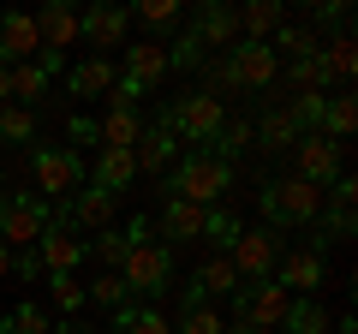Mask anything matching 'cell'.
<instances>
[{"label": "cell", "mask_w": 358, "mask_h": 334, "mask_svg": "<svg viewBox=\"0 0 358 334\" xmlns=\"http://www.w3.org/2000/svg\"><path fill=\"white\" fill-rule=\"evenodd\" d=\"M227 191H233V161H221V155H209V150H185L173 167H167V197H185V203H197V209H215Z\"/></svg>", "instance_id": "cell-1"}, {"label": "cell", "mask_w": 358, "mask_h": 334, "mask_svg": "<svg viewBox=\"0 0 358 334\" xmlns=\"http://www.w3.org/2000/svg\"><path fill=\"white\" fill-rule=\"evenodd\" d=\"M322 197H329V191L305 185L299 173H275V180L257 191V209H263L268 227H310V221L322 215Z\"/></svg>", "instance_id": "cell-2"}, {"label": "cell", "mask_w": 358, "mask_h": 334, "mask_svg": "<svg viewBox=\"0 0 358 334\" xmlns=\"http://www.w3.org/2000/svg\"><path fill=\"white\" fill-rule=\"evenodd\" d=\"M155 126H167L173 138L192 143V150H209V143H215V131L227 126V108L192 90V96H173V102L162 108V119H155Z\"/></svg>", "instance_id": "cell-3"}, {"label": "cell", "mask_w": 358, "mask_h": 334, "mask_svg": "<svg viewBox=\"0 0 358 334\" xmlns=\"http://www.w3.org/2000/svg\"><path fill=\"white\" fill-rule=\"evenodd\" d=\"M120 281H126V293H167L173 286V245L138 239L120 263Z\"/></svg>", "instance_id": "cell-4"}, {"label": "cell", "mask_w": 358, "mask_h": 334, "mask_svg": "<svg viewBox=\"0 0 358 334\" xmlns=\"http://www.w3.org/2000/svg\"><path fill=\"white\" fill-rule=\"evenodd\" d=\"M48 221H54V203H42L36 191L6 197V209H0V245H6V251H36V239L48 233Z\"/></svg>", "instance_id": "cell-5"}, {"label": "cell", "mask_w": 358, "mask_h": 334, "mask_svg": "<svg viewBox=\"0 0 358 334\" xmlns=\"http://www.w3.org/2000/svg\"><path fill=\"white\" fill-rule=\"evenodd\" d=\"M293 173H299L305 185H317V191H329V185L346 173V143L322 138V131H299V143H293Z\"/></svg>", "instance_id": "cell-6"}, {"label": "cell", "mask_w": 358, "mask_h": 334, "mask_svg": "<svg viewBox=\"0 0 358 334\" xmlns=\"http://www.w3.org/2000/svg\"><path fill=\"white\" fill-rule=\"evenodd\" d=\"M30 180H36V197L48 203V197H66L84 185V155L66 150V143H48V150L30 155Z\"/></svg>", "instance_id": "cell-7"}, {"label": "cell", "mask_w": 358, "mask_h": 334, "mask_svg": "<svg viewBox=\"0 0 358 334\" xmlns=\"http://www.w3.org/2000/svg\"><path fill=\"white\" fill-rule=\"evenodd\" d=\"M287 305H293V293H281L275 281H245L233 293V322H251L257 334H275L287 322Z\"/></svg>", "instance_id": "cell-8"}, {"label": "cell", "mask_w": 358, "mask_h": 334, "mask_svg": "<svg viewBox=\"0 0 358 334\" xmlns=\"http://www.w3.org/2000/svg\"><path fill=\"white\" fill-rule=\"evenodd\" d=\"M227 263H233L239 281H268L275 263H281V239H275V227H245L239 239H233Z\"/></svg>", "instance_id": "cell-9"}, {"label": "cell", "mask_w": 358, "mask_h": 334, "mask_svg": "<svg viewBox=\"0 0 358 334\" xmlns=\"http://www.w3.org/2000/svg\"><path fill=\"white\" fill-rule=\"evenodd\" d=\"M36 257H42V269H48V275H78V263L90 257V239H78L72 221L54 215V221H48V233L36 239Z\"/></svg>", "instance_id": "cell-10"}, {"label": "cell", "mask_w": 358, "mask_h": 334, "mask_svg": "<svg viewBox=\"0 0 358 334\" xmlns=\"http://www.w3.org/2000/svg\"><path fill=\"white\" fill-rule=\"evenodd\" d=\"M233 72V84L239 90H275V78H281V60H275V48L268 42H239L233 54H221Z\"/></svg>", "instance_id": "cell-11"}, {"label": "cell", "mask_w": 358, "mask_h": 334, "mask_svg": "<svg viewBox=\"0 0 358 334\" xmlns=\"http://www.w3.org/2000/svg\"><path fill=\"white\" fill-rule=\"evenodd\" d=\"M268 281L281 286V293H293V298H317V286H322V251H281V263H275Z\"/></svg>", "instance_id": "cell-12"}, {"label": "cell", "mask_w": 358, "mask_h": 334, "mask_svg": "<svg viewBox=\"0 0 358 334\" xmlns=\"http://www.w3.org/2000/svg\"><path fill=\"white\" fill-rule=\"evenodd\" d=\"M167 42L162 36H131V48H126V72L120 78H131L138 90H155V84H167Z\"/></svg>", "instance_id": "cell-13"}, {"label": "cell", "mask_w": 358, "mask_h": 334, "mask_svg": "<svg viewBox=\"0 0 358 334\" xmlns=\"http://www.w3.org/2000/svg\"><path fill=\"white\" fill-rule=\"evenodd\" d=\"M78 36H84L90 48H126L131 13L126 6H84V13H78Z\"/></svg>", "instance_id": "cell-14"}, {"label": "cell", "mask_w": 358, "mask_h": 334, "mask_svg": "<svg viewBox=\"0 0 358 334\" xmlns=\"http://www.w3.org/2000/svg\"><path fill=\"white\" fill-rule=\"evenodd\" d=\"M197 42L203 48H221V54H233L245 42V30H239V6H227V0H209L203 13H197Z\"/></svg>", "instance_id": "cell-15"}, {"label": "cell", "mask_w": 358, "mask_h": 334, "mask_svg": "<svg viewBox=\"0 0 358 334\" xmlns=\"http://www.w3.org/2000/svg\"><path fill=\"white\" fill-rule=\"evenodd\" d=\"M42 54V36H36V18L30 13H0V66H24Z\"/></svg>", "instance_id": "cell-16"}, {"label": "cell", "mask_w": 358, "mask_h": 334, "mask_svg": "<svg viewBox=\"0 0 358 334\" xmlns=\"http://www.w3.org/2000/svg\"><path fill=\"white\" fill-rule=\"evenodd\" d=\"M36 18V36H42V54H66L78 42V13L66 6V0H48L42 13H30Z\"/></svg>", "instance_id": "cell-17"}, {"label": "cell", "mask_w": 358, "mask_h": 334, "mask_svg": "<svg viewBox=\"0 0 358 334\" xmlns=\"http://www.w3.org/2000/svg\"><path fill=\"white\" fill-rule=\"evenodd\" d=\"M251 143H257L263 155H293V143H299V119H293V108H268V114L251 126Z\"/></svg>", "instance_id": "cell-18"}, {"label": "cell", "mask_w": 358, "mask_h": 334, "mask_svg": "<svg viewBox=\"0 0 358 334\" xmlns=\"http://www.w3.org/2000/svg\"><path fill=\"white\" fill-rule=\"evenodd\" d=\"M114 215H120V197L96 191V185H90V191H78L72 203H66V221H72V227H84V233H108V227H114Z\"/></svg>", "instance_id": "cell-19"}, {"label": "cell", "mask_w": 358, "mask_h": 334, "mask_svg": "<svg viewBox=\"0 0 358 334\" xmlns=\"http://www.w3.org/2000/svg\"><path fill=\"white\" fill-rule=\"evenodd\" d=\"M131 180H138V161H131V150H96V161H90V185H96V191L120 197Z\"/></svg>", "instance_id": "cell-20"}, {"label": "cell", "mask_w": 358, "mask_h": 334, "mask_svg": "<svg viewBox=\"0 0 358 334\" xmlns=\"http://www.w3.org/2000/svg\"><path fill=\"white\" fill-rule=\"evenodd\" d=\"M173 155H179V138H173V131H167V126H143L131 161H138V173H167V167H173Z\"/></svg>", "instance_id": "cell-21"}, {"label": "cell", "mask_w": 358, "mask_h": 334, "mask_svg": "<svg viewBox=\"0 0 358 334\" xmlns=\"http://www.w3.org/2000/svg\"><path fill=\"white\" fill-rule=\"evenodd\" d=\"M114 78H120V66L108 60V54H96V60H78L72 72H66V84H72V96H84V102H90V96H108V90H114Z\"/></svg>", "instance_id": "cell-22"}, {"label": "cell", "mask_w": 358, "mask_h": 334, "mask_svg": "<svg viewBox=\"0 0 358 334\" xmlns=\"http://www.w3.org/2000/svg\"><path fill=\"white\" fill-rule=\"evenodd\" d=\"M162 239H179V245L203 239V209L185 203V197H167L162 203Z\"/></svg>", "instance_id": "cell-23"}, {"label": "cell", "mask_w": 358, "mask_h": 334, "mask_svg": "<svg viewBox=\"0 0 358 334\" xmlns=\"http://www.w3.org/2000/svg\"><path fill=\"white\" fill-rule=\"evenodd\" d=\"M281 24H287V6H281V0H251V6H239V30H245V42H268Z\"/></svg>", "instance_id": "cell-24"}, {"label": "cell", "mask_w": 358, "mask_h": 334, "mask_svg": "<svg viewBox=\"0 0 358 334\" xmlns=\"http://www.w3.org/2000/svg\"><path fill=\"white\" fill-rule=\"evenodd\" d=\"M6 90H13L18 108H36L42 90H48V66L42 60H24V66H6Z\"/></svg>", "instance_id": "cell-25"}, {"label": "cell", "mask_w": 358, "mask_h": 334, "mask_svg": "<svg viewBox=\"0 0 358 334\" xmlns=\"http://www.w3.org/2000/svg\"><path fill=\"white\" fill-rule=\"evenodd\" d=\"M287 84H293L299 96H329V66H322V48L317 54H305V60H287Z\"/></svg>", "instance_id": "cell-26"}, {"label": "cell", "mask_w": 358, "mask_h": 334, "mask_svg": "<svg viewBox=\"0 0 358 334\" xmlns=\"http://www.w3.org/2000/svg\"><path fill=\"white\" fill-rule=\"evenodd\" d=\"M281 334H334V322H329V310H322V298H293V305H287Z\"/></svg>", "instance_id": "cell-27"}, {"label": "cell", "mask_w": 358, "mask_h": 334, "mask_svg": "<svg viewBox=\"0 0 358 334\" xmlns=\"http://www.w3.org/2000/svg\"><path fill=\"white\" fill-rule=\"evenodd\" d=\"M268 48H275V60H281V54H287V60H305V54L322 48V36H317V30H305V24H281L275 36H268Z\"/></svg>", "instance_id": "cell-28"}, {"label": "cell", "mask_w": 358, "mask_h": 334, "mask_svg": "<svg viewBox=\"0 0 358 334\" xmlns=\"http://www.w3.org/2000/svg\"><path fill=\"white\" fill-rule=\"evenodd\" d=\"M102 126V150H138V138H143V119L138 114H114L108 108V119H96Z\"/></svg>", "instance_id": "cell-29"}, {"label": "cell", "mask_w": 358, "mask_h": 334, "mask_svg": "<svg viewBox=\"0 0 358 334\" xmlns=\"http://www.w3.org/2000/svg\"><path fill=\"white\" fill-rule=\"evenodd\" d=\"M126 251H131V233H126V227H108V233H96V239H90V257L102 263L108 275H120V263H126Z\"/></svg>", "instance_id": "cell-30"}, {"label": "cell", "mask_w": 358, "mask_h": 334, "mask_svg": "<svg viewBox=\"0 0 358 334\" xmlns=\"http://www.w3.org/2000/svg\"><path fill=\"white\" fill-rule=\"evenodd\" d=\"M352 126H358V102H352V96H329V108H322V138L346 143Z\"/></svg>", "instance_id": "cell-31"}, {"label": "cell", "mask_w": 358, "mask_h": 334, "mask_svg": "<svg viewBox=\"0 0 358 334\" xmlns=\"http://www.w3.org/2000/svg\"><path fill=\"white\" fill-rule=\"evenodd\" d=\"M322 66H329V78H334V84H346V78L358 72V54H352V30H341V36H329V42H322Z\"/></svg>", "instance_id": "cell-32"}, {"label": "cell", "mask_w": 358, "mask_h": 334, "mask_svg": "<svg viewBox=\"0 0 358 334\" xmlns=\"http://www.w3.org/2000/svg\"><path fill=\"white\" fill-rule=\"evenodd\" d=\"M239 233H245V221L239 215H233V209H203V239L209 245H221V257H227V251H233V239H239Z\"/></svg>", "instance_id": "cell-33"}, {"label": "cell", "mask_w": 358, "mask_h": 334, "mask_svg": "<svg viewBox=\"0 0 358 334\" xmlns=\"http://www.w3.org/2000/svg\"><path fill=\"white\" fill-rule=\"evenodd\" d=\"M114 328L120 334H173V322L162 310H138V305H120L114 310Z\"/></svg>", "instance_id": "cell-34"}, {"label": "cell", "mask_w": 358, "mask_h": 334, "mask_svg": "<svg viewBox=\"0 0 358 334\" xmlns=\"http://www.w3.org/2000/svg\"><path fill=\"white\" fill-rule=\"evenodd\" d=\"M192 281H197V286H203V298H209V293H227V298H233V293H239V286H245V281H239V275H233V263H227V257H209V263H203V269H197V275H192Z\"/></svg>", "instance_id": "cell-35"}, {"label": "cell", "mask_w": 358, "mask_h": 334, "mask_svg": "<svg viewBox=\"0 0 358 334\" xmlns=\"http://www.w3.org/2000/svg\"><path fill=\"white\" fill-rule=\"evenodd\" d=\"M30 138H36V108L6 102L0 108V143H30Z\"/></svg>", "instance_id": "cell-36"}, {"label": "cell", "mask_w": 358, "mask_h": 334, "mask_svg": "<svg viewBox=\"0 0 358 334\" xmlns=\"http://www.w3.org/2000/svg\"><path fill=\"white\" fill-rule=\"evenodd\" d=\"M167 66H173V72H192V66H203V42H197V30H179V36L167 42Z\"/></svg>", "instance_id": "cell-37"}, {"label": "cell", "mask_w": 358, "mask_h": 334, "mask_svg": "<svg viewBox=\"0 0 358 334\" xmlns=\"http://www.w3.org/2000/svg\"><path fill=\"white\" fill-rule=\"evenodd\" d=\"M239 150H251V126H245V119H227V126L215 131V143H209V155H221V161H233Z\"/></svg>", "instance_id": "cell-38"}, {"label": "cell", "mask_w": 358, "mask_h": 334, "mask_svg": "<svg viewBox=\"0 0 358 334\" xmlns=\"http://www.w3.org/2000/svg\"><path fill=\"white\" fill-rule=\"evenodd\" d=\"M84 298H96V305H108V310H120V305H131V293H126V281H120V275H96V281L84 286Z\"/></svg>", "instance_id": "cell-39"}, {"label": "cell", "mask_w": 358, "mask_h": 334, "mask_svg": "<svg viewBox=\"0 0 358 334\" xmlns=\"http://www.w3.org/2000/svg\"><path fill=\"white\" fill-rule=\"evenodd\" d=\"M179 334H227V317L209 305H192V310H179Z\"/></svg>", "instance_id": "cell-40"}, {"label": "cell", "mask_w": 358, "mask_h": 334, "mask_svg": "<svg viewBox=\"0 0 358 334\" xmlns=\"http://www.w3.org/2000/svg\"><path fill=\"white\" fill-rule=\"evenodd\" d=\"M6 328H13V334H54V322H48V310H42L36 298H24V305L6 317Z\"/></svg>", "instance_id": "cell-41"}, {"label": "cell", "mask_w": 358, "mask_h": 334, "mask_svg": "<svg viewBox=\"0 0 358 334\" xmlns=\"http://www.w3.org/2000/svg\"><path fill=\"white\" fill-rule=\"evenodd\" d=\"M346 24H352L346 0H317V6H310V24H305V30H334V36H341Z\"/></svg>", "instance_id": "cell-42"}, {"label": "cell", "mask_w": 358, "mask_h": 334, "mask_svg": "<svg viewBox=\"0 0 358 334\" xmlns=\"http://www.w3.org/2000/svg\"><path fill=\"white\" fill-rule=\"evenodd\" d=\"M48 298L60 310H84V281L78 275H48Z\"/></svg>", "instance_id": "cell-43"}, {"label": "cell", "mask_w": 358, "mask_h": 334, "mask_svg": "<svg viewBox=\"0 0 358 334\" xmlns=\"http://www.w3.org/2000/svg\"><path fill=\"white\" fill-rule=\"evenodd\" d=\"M138 24H150V30L179 24V0H143V6H138Z\"/></svg>", "instance_id": "cell-44"}, {"label": "cell", "mask_w": 358, "mask_h": 334, "mask_svg": "<svg viewBox=\"0 0 358 334\" xmlns=\"http://www.w3.org/2000/svg\"><path fill=\"white\" fill-rule=\"evenodd\" d=\"M66 138H72V143H96V150H102V126H96V119H90L84 108H78V114L66 119ZM72 143H66V150H72Z\"/></svg>", "instance_id": "cell-45"}, {"label": "cell", "mask_w": 358, "mask_h": 334, "mask_svg": "<svg viewBox=\"0 0 358 334\" xmlns=\"http://www.w3.org/2000/svg\"><path fill=\"white\" fill-rule=\"evenodd\" d=\"M13 275H18V281H30V286H36V281H48V269H42V257H36V251H13Z\"/></svg>", "instance_id": "cell-46"}, {"label": "cell", "mask_w": 358, "mask_h": 334, "mask_svg": "<svg viewBox=\"0 0 358 334\" xmlns=\"http://www.w3.org/2000/svg\"><path fill=\"white\" fill-rule=\"evenodd\" d=\"M54 334H90V328H84V322H60V328H54Z\"/></svg>", "instance_id": "cell-47"}, {"label": "cell", "mask_w": 358, "mask_h": 334, "mask_svg": "<svg viewBox=\"0 0 358 334\" xmlns=\"http://www.w3.org/2000/svg\"><path fill=\"white\" fill-rule=\"evenodd\" d=\"M0 275H13V251L6 245H0Z\"/></svg>", "instance_id": "cell-48"}, {"label": "cell", "mask_w": 358, "mask_h": 334, "mask_svg": "<svg viewBox=\"0 0 358 334\" xmlns=\"http://www.w3.org/2000/svg\"><path fill=\"white\" fill-rule=\"evenodd\" d=\"M6 102H13V90H6V66H0V108H6Z\"/></svg>", "instance_id": "cell-49"}, {"label": "cell", "mask_w": 358, "mask_h": 334, "mask_svg": "<svg viewBox=\"0 0 358 334\" xmlns=\"http://www.w3.org/2000/svg\"><path fill=\"white\" fill-rule=\"evenodd\" d=\"M0 209H6V185H0Z\"/></svg>", "instance_id": "cell-50"}]
</instances>
